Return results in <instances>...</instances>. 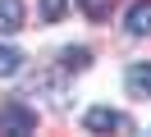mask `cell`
I'll use <instances>...</instances> for the list:
<instances>
[{
  "label": "cell",
  "mask_w": 151,
  "mask_h": 137,
  "mask_svg": "<svg viewBox=\"0 0 151 137\" xmlns=\"http://www.w3.org/2000/svg\"><path fill=\"white\" fill-rule=\"evenodd\" d=\"M0 133H9V137H28V133H37V110L28 105V100H5L0 105Z\"/></svg>",
  "instance_id": "6da1fadb"
},
{
  "label": "cell",
  "mask_w": 151,
  "mask_h": 137,
  "mask_svg": "<svg viewBox=\"0 0 151 137\" xmlns=\"http://www.w3.org/2000/svg\"><path fill=\"white\" fill-rule=\"evenodd\" d=\"M83 128L87 133H133V119L119 114V110H110V105H92L83 114Z\"/></svg>",
  "instance_id": "7a4b0ae2"
},
{
  "label": "cell",
  "mask_w": 151,
  "mask_h": 137,
  "mask_svg": "<svg viewBox=\"0 0 151 137\" xmlns=\"http://www.w3.org/2000/svg\"><path fill=\"white\" fill-rule=\"evenodd\" d=\"M69 5H73V0H41V23H60V18L69 14Z\"/></svg>",
  "instance_id": "52a82bcc"
},
{
  "label": "cell",
  "mask_w": 151,
  "mask_h": 137,
  "mask_svg": "<svg viewBox=\"0 0 151 137\" xmlns=\"http://www.w3.org/2000/svg\"><path fill=\"white\" fill-rule=\"evenodd\" d=\"M60 60H64V69H78V73H83L87 64H92V50H87V46H69Z\"/></svg>",
  "instance_id": "ba28073f"
},
{
  "label": "cell",
  "mask_w": 151,
  "mask_h": 137,
  "mask_svg": "<svg viewBox=\"0 0 151 137\" xmlns=\"http://www.w3.org/2000/svg\"><path fill=\"white\" fill-rule=\"evenodd\" d=\"M19 69H23V50H14V46H0V78H14Z\"/></svg>",
  "instance_id": "8992f818"
},
{
  "label": "cell",
  "mask_w": 151,
  "mask_h": 137,
  "mask_svg": "<svg viewBox=\"0 0 151 137\" xmlns=\"http://www.w3.org/2000/svg\"><path fill=\"white\" fill-rule=\"evenodd\" d=\"M124 27H128L133 37H151V0H133V5H128V23H124Z\"/></svg>",
  "instance_id": "277c9868"
},
{
  "label": "cell",
  "mask_w": 151,
  "mask_h": 137,
  "mask_svg": "<svg viewBox=\"0 0 151 137\" xmlns=\"http://www.w3.org/2000/svg\"><path fill=\"white\" fill-rule=\"evenodd\" d=\"M124 87H128V96L151 100V64H133V69L124 73Z\"/></svg>",
  "instance_id": "3957f363"
},
{
  "label": "cell",
  "mask_w": 151,
  "mask_h": 137,
  "mask_svg": "<svg viewBox=\"0 0 151 137\" xmlns=\"http://www.w3.org/2000/svg\"><path fill=\"white\" fill-rule=\"evenodd\" d=\"M23 27V0H0V32L9 37Z\"/></svg>",
  "instance_id": "5b68a950"
},
{
  "label": "cell",
  "mask_w": 151,
  "mask_h": 137,
  "mask_svg": "<svg viewBox=\"0 0 151 137\" xmlns=\"http://www.w3.org/2000/svg\"><path fill=\"white\" fill-rule=\"evenodd\" d=\"M78 5H83V14L92 18V23H105L110 9H114V0H78Z\"/></svg>",
  "instance_id": "9c48e42d"
}]
</instances>
